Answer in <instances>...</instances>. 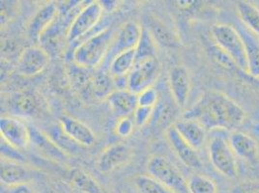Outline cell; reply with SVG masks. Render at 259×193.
Instances as JSON below:
<instances>
[{
    "instance_id": "obj_1",
    "label": "cell",
    "mask_w": 259,
    "mask_h": 193,
    "mask_svg": "<svg viewBox=\"0 0 259 193\" xmlns=\"http://www.w3.org/2000/svg\"><path fill=\"white\" fill-rule=\"evenodd\" d=\"M183 118L198 122L206 130L234 129L244 122L246 112L225 93L211 90L202 94Z\"/></svg>"
},
{
    "instance_id": "obj_2",
    "label": "cell",
    "mask_w": 259,
    "mask_h": 193,
    "mask_svg": "<svg viewBox=\"0 0 259 193\" xmlns=\"http://www.w3.org/2000/svg\"><path fill=\"white\" fill-rule=\"evenodd\" d=\"M114 35L113 31L108 28L88 38L75 50L73 61L90 70L96 68L107 58Z\"/></svg>"
},
{
    "instance_id": "obj_3",
    "label": "cell",
    "mask_w": 259,
    "mask_h": 193,
    "mask_svg": "<svg viewBox=\"0 0 259 193\" xmlns=\"http://www.w3.org/2000/svg\"><path fill=\"white\" fill-rule=\"evenodd\" d=\"M211 36L217 45L230 57L238 69L248 74L246 45L238 29L229 24L221 23L211 28Z\"/></svg>"
},
{
    "instance_id": "obj_4",
    "label": "cell",
    "mask_w": 259,
    "mask_h": 193,
    "mask_svg": "<svg viewBox=\"0 0 259 193\" xmlns=\"http://www.w3.org/2000/svg\"><path fill=\"white\" fill-rule=\"evenodd\" d=\"M149 176L157 182L162 183L174 193H189L188 180L182 173L166 158L162 156H153L147 162Z\"/></svg>"
},
{
    "instance_id": "obj_5",
    "label": "cell",
    "mask_w": 259,
    "mask_h": 193,
    "mask_svg": "<svg viewBox=\"0 0 259 193\" xmlns=\"http://www.w3.org/2000/svg\"><path fill=\"white\" fill-rule=\"evenodd\" d=\"M209 157L218 172L229 179L238 176L236 155L224 136H214L209 142Z\"/></svg>"
},
{
    "instance_id": "obj_6",
    "label": "cell",
    "mask_w": 259,
    "mask_h": 193,
    "mask_svg": "<svg viewBox=\"0 0 259 193\" xmlns=\"http://www.w3.org/2000/svg\"><path fill=\"white\" fill-rule=\"evenodd\" d=\"M103 13L104 8L100 1H92L85 5L71 22L66 34L67 42H75L89 32L101 20Z\"/></svg>"
},
{
    "instance_id": "obj_7",
    "label": "cell",
    "mask_w": 259,
    "mask_h": 193,
    "mask_svg": "<svg viewBox=\"0 0 259 193\" xmlns=\"http://www.w3.org/2000/svg\"><path fill=\"white\" fill-rule=\"evenodd\" d=\"M160 66L157 58H149L138 61L127 76V89L139 95L150 88L158 78Z\"/></svg>"
},
{
    "instance_id": "obj_8",
    "label": "cell",
    "mask_w": 259,
    "mask_h": 193,
    "mask_svg": "<svg viewBox=\"0 0 259 193\" xmlns=\"http://www.w3.org/2000/svg\"><path fill=\"white\" fill-rule=\"evenodd\" d=\"M0 133L2 140L16 150H23L30 144V129L18 117L2 116Z\"/></svg>"
},
{
    "instance_id": "obj_9",
    "label": "cell",
    "mask_w": 259,
    "mask_h": 193,
    "mask_svg": "<svg viewBox=\"0 0 259 193\" xmlns=\"http://www.w3.org/2000/svg\"><path fill=\"white\" fill-rule=\"evenodd\" d=\"M142 29L141 25L135 22H126L120 27L114 35L107 55L109 63L118 54L137 49L141 40Z\"/></svg>"
},
{
    "instance_id": "obj_10",
    "label": "cell",
    "mask_w": 259,
    "mask_h": 193,
    "mask_svg": "<svg viewBox=\"0 0 259 193\" xmlns=\"http://www.w3.org/2000/svg\"><path fill=\"white\" fill-rule=\"evenodd\" d=\"M50 63V54L42 46H28L18 59L17 71L22 76H34L42 73Z\"/></svg>"
},
{
    "instance_id": "obj_11",
    "label": "cell",
    "mask_w": 259,
    "mask_h": 193,
    "mask_svg": "<svg viewBox=\"0 0 259 193\" xmlns=\"http://www.w3.org/2000/svg\"><path fill=\"white\" fill-rule=\"evenodd\" d=\"M133 158V150L128 145L116 143L108 146L98 158L97 168L99 171L108 174L127 164Z\"/></svg>"
},
{
    "instance_id": "obj_12",
    "label": "cell",
    "mask_w": 259,
    "mask_h": 193,
    "mask_svg": "<svg viewBox=\"0 0 259 193\" xmlns=\"http://www.w3.org/2000/svg\"><path fill=\"white\" fill-rule=\"evenodd\" d=\"M166 138L173 152L186 166L194 169L201 168L202 161L197 154V150L184 140L174 126L166 129Z\"/></svg>"
},
{
    "instance_id": "obj_13",
    "label": "cell",
    "mask_w": 259,
    "mask_h": 193,
    "mask_svg": "<svg viewBox=\"0 0 259 193\" xmlns=\"http://www.w3.org/2000/svg\"><path fill=\"white\" fill-rule=\"evenodd\" d=\"M59 13L58 6L54 4V2H49L43 5L36 14L32 17V19L28 22L27 25V35L33 40H41L44 34L52 27L53 23L57 18Z\"/></svg>"
},
{
    "instance_id": "obj_14",
    "label": "cell",
    "mask_w": 259,
    "mask_h": 193,
    "mask_svg": "<svg viewBox=\"0 0 259 193\" xmlns=\"http://www.w3.org/2000/svg\"><path fill=\"white\" fill-rule=\"evenodd\" d=\"M168 83L175 104L180 108L186 107L190 92L191 78L184 66H174L168 75Z\"/></svg>"
},
{
    "instance_id": "obj_15",
    "label": "cell",
    "mask_w": 259,
    "mask_h": 193,
    "mask_svg": "<svg viewBox=\"0 0 259 193\" xmlns=\"http://www.w3.org/2000/svg\"><path fill=\"white\" fill-rule=\"evenodd\" d=\"M148 31L155 42L167 47H177L181 45V38L170 23L162 18L150 16L147 20Z\"/></svg>"
},
{
    "instance_id": "obj_16",
    "label": "cell",
    "mask_w": 259,
    "mask_h": 193,
    "mask_svg": "<svg viewBox=\"0 0 259 193\" xmlns=\"http://www.w3.org/2000/svg\"><path fill=\"white\" fill-rule=\"evenodd\" d=\"M34 172L22 163L11 159L2 157L0 166V178L3 184L7 186H15L19 184H25L31 181Z\"/></svg>"
},
{
    "instance_id": "obj_17",
    "label": "cell",
    "mask_w": 259,
    "mask_h": 193,
    "mask_svg": "<svg viewBox=\"0 0 259 193\" xmlns=\"http://www.w3.org/2000/svg\"><path fill=\"white\" fill-rule=\"evenodd\" d=\"M30 129V144L41 156L46 159L56 162H65L69 156L61 150L48 134L40 131L35 127H29Z\"/></svg>"
},
{
    "instance_id": "obj_18",
    "label": "cell",
    "mask_w": 259,
    "mask_h": 193,
    "mask_svg": "<svg viewBox=\"0 0 259 193\" xmlns=\"http://www.w3.org/2000/svg\"><path fill=\"white\" fill-rule=\"evenodd\" d=\"M59 126L65 133L80 146H92L96 140L95 133L84 123L69 115L59 118Z\"/></svg>"
},
{
    "instance_id": "obj_19",
    "label": "cell",
    "mask_w": 259,
    "mask_h": 193,
    "mask_svg": "<svg viewBox=\"0 0 259 193\" xmlns=\"http://www.w3.org/2000/svg\"><path fill=\"white\" fill-rule=\"evenodd\" d=\"M107 101L111 110L119 117L134 114L139 107L138 95L128 89H116L108 96Z\"/></svg>"
},
{
    "instance_id": "obj_20",
    "label": "cell",
    "mask_w": 259,
    "mask_h": 193,
    "mask_svg": "<svg viewBox=\"0 0 259 193\" xmlns=\"http://www.w3.org/2000/svg\"><path fill=\"white\" fill-rule=\"evenodd\" d=\"M228 141L236 157L248 161H254L257 158V142L247 133L235 130L230 134Z\"/></svg>"
},
{
    "instance_id": "obj_21",
    "label": "cell",
    "mask_w": 259,
    "mask_h": 193,
    "mask_svg": "<svg viewBox=\"0 0 259 193\" xmlns=\"http://www.w3.org/2000/svg\"><path fill=\"white\" fill-rule=\"evenodd\" d=\"M174 128L195 150H199L205 143L206 129L196 121L183 118L177 121Z\"/></svg>"
},
{
    "instance_id": "obj_22",
    "label": "cell",
    "mask_w": 259,
    "mask_h": 193,
    "mask_svg": "<svg viewBox=\"0 0 259 193\" xmlns=\"http://www.w3.org/2000/svg\"><path fill=\"white\" fill-rule=\"evenodd\" d=\"M9 106L15 117L33 116L39 107L36 96L27 92H19L13 95Z\"/></svg>"
},
{
    "instance_id": "obj_23",
    "label": "cell",
    "mask_w": 259,
    "mask_h": 193,
    "mask_svg": "<svg viewBox=\"0 0 259 193\" xmlns=\"http://www.w3.org/2000/svg\"><path fill=\"white\" fill-rule=\"evenodd\" d=\"M137 63L136 50H131L115 56L109 63L108 74L114 79L125 78L129 75Z\"/></svg>"
},
{
    "instance_id": "obj_24",
    "label": "cell",
    "mask_w": 259,
    "mask_h": 193,
    "mask_svg": "<svg viewBox=\"0 0 259 193\" xmlns=\"http://www.w3.org/2000/svg\"><path fill=\"white\" fill-rule=\"evenodd\" d=\"M238 31L243 37V40L246 45L247 58H248V75L259 78V42L248 32L247 28H239Z\"/></svg>"
},
{
    "instance_id": "obj_25",
    "label": "cell",
    "mask_w": 259,
    "mask_h": 193,
    "mask_svg": "<svg viewBox=\"0 0 259 193\" xmlns=\"http://www.w3.org/2000/svg\"><path fill=\"white\" fill-rule=\"evenodd\" d=\"M69 181L81 192L103 193V189L97 181L81 169H72L69 173Z\"/></svg>"
},
{
    "instance_id": "obj_26",
    "label": "cell",
    "mask_w": 259,
    "mask_h": 193,
    "mask_svg": "<svg viewBox=\"0 0 259 193\" xmlns=\"http://www.w3.org/2000/svg\"><path fill=\"white\" fill-rule=\"evenodd\" d=\"M236 11L245 27L259 36V9L248 1H238Z\"/></svg>"
},
{
    "instance_id": "obj_27",
    "label": "cell",
    "mask_w": 259,
    "mask_h": 193,
    "mask_svg": "<svg viewBox=\"0 0 259 193\" xmlns=\"http://www.w3.org/2000/svg\"><path fill=\"white\" fill-rule=\"evenodd\" d=\"M90 89L96 99L103 100L108 99V96L116 90V86L113 77L109 74L98 73L93 75Z\"/></svg>"
},
{
    "instance_id": "obj_28",
    "label": "cell",
    "mask_w": 259,
    "mask_h": 193,
    "mask_svg": "<svg viewBox=\"0 0 259 193\" xmlns=\"http://www.w3.org/2000/svg\"><path fill=\"white\" fill-rule=\"evenodd\" d=\"M68 76L69 79L77 90L84 89L85 87H90L93 75H90V69L84 68L82 66L76 64L74 61L73 63L68 65Z\"/></svg>"
},
{
    "instance_id": "obj_29",
    "label": "cell",
    "mask_w": 259,
    "mask_h": 193,
    "mask_svg": "<svg viewBox=\"0 0 259 193\" xmlns=\"http://www.w3.org/2000/svg\"><path fill=\"white\" fill-rule=\"evenodd\" d=\"M156 51L157 43L149 31L146 28H143L140 43L136 49L137 62L144 59L156 58Z\"/></svg>"
},
{
    "instance_id": "obj_30",
    "label": "cell",
    "mask_w": 259,
    "mask_h": 193,
    "mask_svg": "<svg viewBox=\"0 0 259 193\" xmlns=\"http://www.w3.org/2000/svg\"><path fill=\"white\" fill-rule=\"evenodd\" d=\"M189 193H218L216 182L204 175H193L188 180Z\"/></svg>"
},
{
    "instance_id": "obj_31",
    "label": "cell",
    "mask_w": 259,
    "mask_h": 193,
    "mask_svg": "<svg viewBox=\"0 0 259 193\" xmlns=\"http://www.w3.org/2000/svg\"><path fill=\"white\" fill-rule=\"evenodd\" d=\"M135 185L141 193H174L151 176L139 175L135 178Z\"/></svg>"
},
{
    "instance_id": "obj_32",
    "label": "cell",
    "mask_w": 259,
    "mask_h": 193,
    "mask_svg": "<svg viewBox=\"0 0 259 193\" xmlns=\"http://www.w3.org/2000/svg\"><path fill=\"white\" fill-rule=\"evenodd\" d=\"M52 139L54 140V143L61 149L64 151L65 153L69 156L70 153L76 154L77 152V147L76 142L73 139H71L64 131L61 129V127H54L50 131V134H48ZM80 146V145H78Z\"/></svg>"
},
{
    "instance_id": "obj_33",
    "label": "cell",
    "mask_w": 259,
    "mask_h": 193,
    "mask_svg": "<svg viewBox=\"0 0 259 193\" xmlns=\"http://www.w3.org/2000/svg\"><path fill=\"white\" fill-rule=\"evenodd\" d=\"M158 98L159 95L157 90L153 87H150L138 95L139 107L155 108L158 104Z\"/></svg>"
},
{
    "instance_id": "obj_34",
    "label": "cell",
    "mask_w": 259,
    "mask_h": 193,
    "mask_svg": "<svg viewBox=\"0 0 259 193\" xmlns=\"http://www.w3.org/2000/svg\"><path fill=\"white\" fill-rule=\"evenodd\" d=\"M210 54H211L212 58L222 67H224L226 69L237 68L233 63V61L230 59V57L219 45H217L216 43H215V45L210 47Z\"/></svg>"
},
{
    "instance_id": "obj_35",
    "label": "cell",
    "mask_w": 259,
    "mask_h": 193,
    "mask_svg": "<svg viewBox=\"0 0 259 193\" xmlns=\"http://www.w3.org/2000/svg\"><path fill=\"white\" fill-rule=\"evenodd\" d=\"M135 126L134 120L130 118L129 116L120 117L115 126V131L121 137H128L134 131Z\"/></svg>"
},
{
    "instance_id": "obj_36",
    "label": "cell",
    "mask_w": 259,
    "mask_h": 193,
    "mask_svg": "<svg viewBox=\"0 0 259 193\" xmlns=\"http://www.w3.org/2000/svg\"><path fill=\"white\" fill-rule=\"evenodd\" d=\"M154 108L138 107L134 112V122L137 127H143L150 120Z\"/></svg>"
},
{
    "instance_id": "obj_37",
    "label": "cell",
    "mask_w": 259,
    "mask_h": 193,
    "mask_svg": "<svg viewBox=\"0 0 259 193\" xmlns=\"http://www.w3.org/2000/svg\"><path fill=\"white\" fill-rule=\"evenodd\" d=\"M233 193H259V182L241 183L233 189Z\"/></svg>"
},
{
    "instance_id": "obj_38",
    "label": "cell",
    "mask_w": 259,
    "mask_h": 193,
    "mask_svg": "<svg viewBox=\"0 0 259 193\" xmlns=\"http://www.w3.org/2000/svg\"><path fill=\"white\" fill-rule=\"evenodd\" d=\"M5 193H32L31 188L28 186L27 183L25 184H19L15 186H8V189Z\"/></svg>"
}]
</instances>
